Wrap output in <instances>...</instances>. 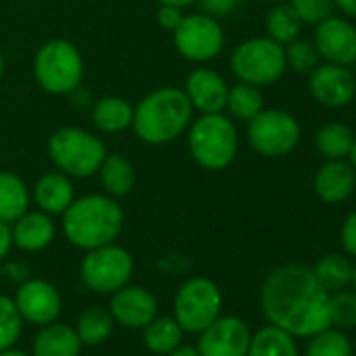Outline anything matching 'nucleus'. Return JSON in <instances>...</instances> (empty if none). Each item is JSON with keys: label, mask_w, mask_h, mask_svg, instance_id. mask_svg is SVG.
Here are the masks:
<instances>
[{"label": "nucleus", "mask_w": 356, "mask_h": 356, "mask_svg": "<svg viewBox=\"0 0 356 356\" xmlns=\"http://www.w3.org/2000/svg\"><path fill=\"white\" fill-rule=\"evenodd\" d=\"M233 74L252 86H268L279 82L287 72L285 47L273 38H250L231 55Z\"/></svg>", "instance_id": "nucleus-5"}, {"label": "nucleus", "mask_w": 356, "mask_h": 356, "mask_svg": "<svg viewBox=\"0 0 356 356\" xmlns=\"http://www.w3.org/2000/svg\"><path fill=\"white\" fill-rule=\"evenodd\" d=\"M302 136L298 120L283 109H262L250 120L248 140L264 157L289 155Z\"/></svg>", "instance_id": "nucleus-10"}, {"label": "nucleus", "mask_w": 356, "mask_h": 356, "mask_svg": "<svg viewBox=\"0 0 356 356\" xmlns=\"http://www.w3.org/2000/svg\"><path fill=\"white\" fill-rule=\"evenodd\" d=\"M34 72L47 92L70 95L78 88L84 67L74 44L65 40H51L36 53Z\"/></svg>", "instance_id": "nucleus-8"}, {"label": "nucleus", "mask_w": 356, "mask_h": 356, "mask_svg": "<svg viewBox=\"0 0 356 356\" xmlns=\"http://www.w3.org/2000/svg\"><path fill=\"white\" fill-rule=\"evenodd\" d=\"M13 302H15L22 318L32 325H38V327L55 323L59 318L61 306H63L59 289L44 279L24 281L17 287Z\"/></svg>", "instance_id": "nucleus-14"}, {"label": "nucleus", "mask_w": 356, "mask_h": 356, "mask_svg": "<svg viewBox=\"0 0 356 356\" xmlns=\"http://www.w3.org/2000/svg\"><path fill=\"white\" fill-rule=\"evenodd\" d=\"M174 42L183 57L202 63L214 59L222 51L225 34L216 19L208 15H191L183 17L174 30Z\"/></svg>", "instance_id": "nucleus-11"}, {"label": "nucleus", "mask_w": 356, "mask_h": 356, "mask_svg": "<svg viewBox=\"0 0 356 356\" xmlns=\"http://www.w3.org/2000/svg\"><path fill=\"white\" fill-rule=\"evenodd\" d=\"M285 61L287 67L296 70L298 74H310L321 63V57L310 40L296 38L289 44H285Z\"/></svg>", "instance_id": "nucleus-35"}, {"label": "nucleus", "mask_w": 356, "mask_h": 356, "mask_svg": "<svg viewBox=\"0 0 356 356\" xmlns=\"http://www.w3.org/2000/svg\"><path fill=\"white\" fill-rule=\"evenodd\" d=\"M354 136L356 134L350 126L341 122H327L316 130L314 143L325 159H348Z\"/></svg>", "instance_id": "nucleus-25"}, {"label": "nucleus", "mask_w": 356, "mask_h": 356, "mask_svg": "<svg viewBox=\"0 0 356 356\" xmlns=\"http://www.w3.org/2000/svg\"><path fill=\"white\" fill-rule=\"evenodd\" d=\"M51 159L70 176H92L99 172L107 149L101 138L82 128H61L49 140Z\"/></svg>", "instance_id": "nucleus-6"}, {"label": "nucleus", "mask_w": 356, "mask_h": 356, "mask_svg": "<svg viewBox=\"0 0 356 356\" xmlns=\"http://www.w3.org/2000/svg\"><path fill=\"white\" fill-rule=\"evenodd\" d=\"M302 22L298 17V13L293 11V7L289 3H279L275 5L268 15H266V32L268 38H273L279 44H289L291 40H296L302 32Z\"/></svg>", "instance_id": "nucleus-30"}, {"label": "nucleus", "mask_w": 356, "mask_h": 356, "mask_svg": "<svg viewBox=\"0 0 356 356\" xmlns=\"http://www.w3.org/2000/svg\"><path fill=\"white\" fill-rule=\"evenodd\" d=\"M157 19H159V26L165 28V30H176L178 24L183 22V13L178 7H170V5H161L159 11H157Z\"/></svg>", "instance_id": "nucleus-39"}, {"label": "nucleus", "mask_w": 356, "mask_h": 356, "mask_svg": "<svg viewBox=\"0 0 356 356\" xmlns=\"http://www.w3.org/2000/svg\"><path fill=\"white\" fill-rule=\"evenodd\" d=\"M352 285H354V291H356V264H354V270H352Z\"/></svg>", "instance_id": "nucleus-46"}, {"label": "nucleus", "mask_w": 356, "mask_h": 356, "mask_svg": "<svg viewBox=\"0 0 356 356\" xmlns=\"http://www.w3.org/2000/svg\"><path fill=\"white\" fill-rule=\"evenodd\" d=\"M165 356H202L200 354V350L195 348V346H178V348H174L172 352H168Z\"/></svg>", "instance_id": "nucleus-42"}, {"label": "nucleus", "mask_w": 356, "mask_h": 356, "mask_svg": "<svg viewBox=\"0 0 356 356\" xmlns=\"http://www.w3.org/2000/svg\"><path fill=\"white\" fill-rule=\"evenodd\" d=\"M248 356H298L296 339L281 327L266 325L252 333Z\"/></svg>", "instance_id": "nucleus-24"}, {"label": "nucleus", "mask_w": 356, "mask_h": 356, "mask_svg": "<svg viewBox=\"0 0 356 356\" xmlns=\"http://www.w3.org/2000/svg\"><path fill=\"white\" fill-rule=\"evenodd\" d=\"M109 312L115 323L126 329H143L157 316L155 296L138 285H124L113 291Z\"/></svg>", "instance_id": "nucleus-16"}, {"label": "nucleus", "mask_w": 356, "mask_h": 356, "mask_svg": "<svg viewBox=\"0 0 356 356\" xmlns=\"http://www.w3.org/2000/svg\"><path fill=\"white\" fill-rule=\"evenodd\" d=\"M339 241H341V248L346 250V254L356 258V210L350 212L348 218L343 220L341 231H339Z\"/></svg>", "instance_id": "nucleus-37"}, {"label": "nucleus", "mask_w": 356, "mask_h": 356, "mask_svg": "<svg viewBox=\"0 0 356 356\" xmlns=\"http://www.w3.org/2000/svg\"><path fill=\"white\" fill-rule=\"evenodd\" d=\"M185 329L174 316H155L147 327H143V341L149 352L165 356L183 343Z\"/></svg>", "instance_id": "nucleus-22"}, {"label": "nucleus", "mask_w": 356, "mask_h": 356, "mask_svg": "<svg viewBox=\"0 0 356 356\" xmlns=\"http://www.w3.org/2000/svg\"><path fill=\"white\" fill-rule=\"evenodd\" d=\"M34 197L47 214H63L74 202V189L67 176L47 174L36 183Z\"/></svg>", "instance_id": "nucleus-21"}, {"label": "nucleus", "mask_w": 356, "mask_h": 356, "mask_svg": "<svg viewBox=\"0 0 356 356\" xmlns=\"http://www.w3.org/2000/svg\"><path fill=\"white\" fill-rule=\"evenodd\" d=\"M310 95L316 103L329 109L346 107L356 97V78L346 65L318 63L308 78Z\"/></svg>", "instance_id": "nucleus-15"}, {"label": "nucleus", "mask_w": 356, "mask_h": 356, "mask_svg": "<svg viewBox=\"0 0 356 356\" xmlns=\"http://www.w3.org/2000/svg\"><path fill=\"white\" fill-rule=\"evenodd\" d=\"M99 174H101V185L111 195H126L134 187V181H136L132 163L120 153L105 155L99 168Z\"/></svg>", "instance_id": "nucleus-26"}, {"label": "nucleus", "mask_w": 356, "mask_h": 356, "mask_svg": "<svg viewBox=\"0 0 356 356\" xmlns=\"http://www.w3.org/2000/svg\"><path fill=\"white\" fill-rule=\"evenodd\" d=\"M227 107H229L231 115H235L237 120L250 122L254 115H258L264 109V97H262L258 86L241 82V84L229 88Z\"/></svg>", "instance_id": "nucleus-31"}, {"label": "nucleus", "mask_w": 356, "mask_h": 356, "mask_svg": "<svg viewBox=\"0 0 356 356\" xmlns=\"http://www.w3.org/2000/svg\"><path fill=\"white\" fill-rule=\"evenodd\" d=\"M304 356H352V341L339 329H323L312 335Z\"/></svg>", "instance_id": "nucleus-32"}, {"label": "nucleus", "mask_w": 356, "mask_h": 356, "mask_svg": "<svg viewBox=\"0 0 356 356\" xmlns=\"http://www.w3.org/2000/svg\"><path fill=\"white\" fill-rule=\"evenodd\" d=\"M312 189L323 204H343L356 189V170L348 159H325L312 178Z\"/></svg>", "instance_id": "nucleus-17"}, {"label": "nucleus", "mask_w": 356, "mask_h": 356, "mask_svg": "<svg viewBox=\"0 0 356 356\" xmlns=\"http://www.w3.org/2000/svg\"><path fill=\"white\" fill-rule=\"evenodd\" d=\"M275 3H287V0H275Z\"/></svg>", "instance_id": "nucleus-48"}, {"label": "nucleus", "mask_w": 356, "mask_h": 356, "mask_svg": "<svg viewBox=\"0 0 356 356\" xmlns=\"http://www.w3.org/2000/svg\"><path fill=\"white\" fill-rule=\"evenodd\" d=\"M13 243L24 252H40L44 250L55 237L53 218L47 212H26L15 220L11 229Z\"/></svg>", "instance_id": "nucleus-19"}, {"label": "nucleus", "mask_w": 356, "mask_h": 356, "mask_svg": "<svg viewBox=\"0 0 356 356\" xmlns=\"http://www.w3.org/2000/svg\"><path fill=\"white\" fill-rule=\"evenodd\" d=\"M348 161H350V163H352V168L356 170V136H354V143H352V149H350Z\"/></svg>", "instance_id": "nucleus-45"}, {"label": "nucleus", "mask_w": 356, "mask_h": 356, "mask_svg": "<svg viewBox=\"0 0 356 356\" xmlns=\"http://www.w3.org/2000/svg\"><path fill=\"white\" fill-rule=\"evenodd\" d=\"M157 3H161V5H170V7H187V5H191V3H197V0H157Z\"/></svg>", "instance_id": "nucleus-43"}, {"label": "nucleus", "mask_w": 356, "mask_h": 356, "mask_svg": "<svg viewBox=\"0 0 356 356\" xmlns=\"http://www.w3.org/2000/svg\"><path fill=\"white\" fill-rule=\"evenodd\" d=\"M134 109L120 97H105L97 101L92 109V120L103 132H120L132 124Z\"/></svg>", "instance_id": "nucleus-29"}, {"label": "nucleus", "mask_w": 356, "mask_h": 356, "mask_svg": "<svg viewBox=\"0 0 356 356\" xmlns=\"http://www.w3.org/2000/svg\"><path fill=\"white\" fill-rule=\"evenodd\" d=\"M30 195L22 178L13 172H0V220L15 222L28 212Z\"/></svg>", "instance_id": "nucleus-23"}, {"label": "nucleus", "mask_w": 356, "mask_h": 356, "mask_svg": "<svg viewBox=\"0 0 356 356\" xmlns=\"http://www.w3.org/2000/svg\"><path fill=\"white\" fill-rule=\"evenodd\" d=\"M3 70H5V63H3V55H0V78H3Z\"/></svg>", "instance_id": "nucleus-47"}, {"label": "nucleus", "mask_w": 356, "mask_h": 356, "mask_svg": "<svg viewBox=\"0 0 356 356\" xmlns=\"http://www.w3.org/2000/svg\"><path fill=\"white\" fill-rule=\"evenodd\" d=\"M193 105L181 88H159L145 97L134 115L136 134L149 145H163L181 136L191 122Z\"/></svg>", "instance_id": "nucleus-3"}, {"label": "nucleus", "mask_w": 356, "mask_h": 356, "mask_svg": "<svg viewBox=\"0 0 356 356\" xmlns=\"http://www.w3.org/2000/svg\"><path fill=\"white\" fill-rule=\"evenodd\" d=\"M250 339L252 331L243 318L220 314L200 333L197 350L202 356H248Z\"/></svg>", "instance_id": "nucleus-12"}, {"label": "nucleus", "mask_w": 356, "mask_h": 356, "mask_svg": "<svg viewBox=\"0 0 356 356\" xmlns=\"http://www.w3.org/2000/svg\"><path fill=\"white\" fill-rule=\"evenodd\" d=\"M113 316L109 310L101 308V306H90L86 310L80 312L78 323H76V333L82 341V346H99L103 343L111 331H113Z\"/></svg>", "instance_id": "nucleus-27"}, {"label": "nucleus", "mask_w": 356, "mask_h": 356, "mask_svg": "<svg viewBox=\"0 0 356 356\" xmlns=\"http://www.w3.org/2000/svg\"><path fill=\"white\" fill-rule=\"evenodd\" d=\"M11 245H13L11 227H9V222H3V220H0V260H3V258L9 254Z\"/></svg>", "instance_id": "nucleus-40"}, {"label": "nucleus", "mask_w": 356, "mask_h": 356, "mask_svg": "<svg viewBox=\"0 0 356 356\" xmlns=\"http://www.w3.org/2000/svg\"><path fill=\"white\" fill-rule=\"evenodd\" d=\"M312 44L327 63L350 67L356 63V26L346 17H327L314 26Z\"/></svg>", "instance_id": "nucleus-13"}, {"label": "nucleus", "mask_w": 356, "mask_h": 356, "mask_svg": "<svg viewBox=\"0 0 356 356\" xmlns=\"http://www.w3.org/2000/svg\"><path fill=\"white\" fill-rule=\"evenodd\" d=\"M220 287L206 277H193L185 281L174 296V318L185 329V333H202L220 316Z\"/></svg>", "instance_id": "nucleus-7"}, {"label": "nucleus", "mask_w": 356, "mask_h": 356, "mask_svg": "<svg viewBox=\"0 0 356 356\" xmlns=\"http://www.w3.org/2000/svg\"><path fill=\"white\" fill-rule=\"evenodd\" d=\"M352 270L354 264L343 254H327L312 266V275L327 291L346 289L352 283Z\"/></svg>", "instance_id": "nucleus-28"}, {"label": "nucleus", "mask_w": 356, "mask_h": 356, "mask_svg": "<svg viewBox=\"0 0 356 356\" xmlns=\"http://www.w3.org/2000/svg\"><path fill=\"white\" fill-rule=\"evenodd\" d=\"M335 9L346 13V17H356V0H333Z\"/></svg>", "instance_id": "nucleus-41"}, {"label": "nucleus", "mask_w": 356, "mask_h": 356, "mask_svg": "<svg viewBox=\"0 0 356 356\" xmlns=\"http://www.w3.org/2000/svg\"><path fill=\"white\" fill-rule=\"evenodd\" d=\"M82 348L84 346L76 329L55 321L51 325H44L36 333L32 343V356H80Z\"/></svg>", "instance_id": "nucleus-20"}, {"label": "nucleus", "mask_w": 356, "mask_h": 356, "mask_svg": "<svg viewBox=\"0 0 356 356\" xmlns=\"http://www.w3.org/2000/svg\"><path fill=\"white\" fill-rule=\"evenodd\" d=\"M22 331H24V318L13 298L0 293V352L13 348Z\"/></svg>", "instance_id": "nucleus-33"}, {"label": "nucleus", "mask_w": 356, "mask_h": 356, "mask_svg": "<svg viewBox=\"0 0 356 356\" xmlns=\"http://www.w3.org/2000/svg\"><path fill=\"white\" fill-rule=\"evenodd\" d=\"M187 97L202 113H220L227 107L229 86L214 70H195L187 78Z\"/></svg>", "instance_id": "nucleus-18"}, {"label": "nucleus", "mask_w": 356, "mask_h": 356, "mask_svg": "<svg viewBox=\"0 0 356 356\" xmlns=\"http://www.w3.org/2000/svg\"><path fill=\"white\" fill-rule=\"evenodd\" d=\"M124 225L122 208L105 195H86L72 202L63 212V233L80 250H95L120 235Z\"/></svg>", "instance_id": "nucleus-2"}, {"label": "nucleus", "mask_w": 356, "mask_h": 356, "mask_svg": "<svg viewBox=\"0 0 356 356\" xmlns=\"http://www.w3.org/2000/svg\"><path fill=\"white\" fill-rule=\"evenodd\" d=\"M237 128L222 113H204L189 132V149L195 161L208 170L227 168L237 155Z\"/></svg>", "instance_id": "nucleus-4"}, {"label": "nucleus", "mask_w": 356, "mask_h": 356, "mask_svg": "<svg viewBox=\"0 0 356 356\" xmlns=\"http://www.w3.org/2000/svg\"><path fill=\"white\" fill-rule=\"evenodd\" d=\"M134 273L132 256L120 245H101L88 250L80 264V277L95 293H113L128 285Z\"/></svg>", "instance_id": "nucleus-9"}, {"label": "nucleus", "mask_w": 356, "mask_h": 356, "mask_svg": "<svg viewBox=\"0 0 356 356\" xmlns=\"http://www.w3.org/2000/svg\"><path fill=\"white\" fill-rule=\"evenodd\" d=\"M304 26H318L333 15V0H287Z\"/></svg>", "instance_id": "nucleus-36"}, {"label": "nucleus", "mask_w": 356, "mask_h": 356, "mask_svg": "<svg viewBox=\"0 0 356 356\" xmlns=\"http://www.w3.org/2000/svg\"><path fill=\"white\" fill-rule=\"evenodd\" d=\"M0 356H32V354H26V352H22V350L9 348V350H3V352H0Z\"/></svg>", "instance_id": "nucleus-44"}, {"label": "nucleus", "mask_w": 356, "mask_h": 356, "mask_svg": "<svg viewBox=\"0 0 356 356\" xmlns=\"http://www.w3.org/2000/svg\"><path fill=\"white\" fill-rule=\"evenodd\" d=\"M260 306L270 325L293 337H312L331 327L329 291L316 281L312 268L283 264L262 283Z\"/></svg>", "instance_id": "nucleus-1"}, {"label": "nucleus", "mask_w": 356, "mask_h": 356, "mask_svg": "<svg viewBox=\"0 0 356 356\" xmlns=\"http://www.w3.org/2000/svg\"><path fill=\"white\" fill-rule=\"evenodd\" d=\"M243 3L245 0H200L202 9L210 15H229Z\"/></svg>", "instance_id": "nucleus-38"}, {"label": "nucleus", "mask_w": 356, "mask_h": 356, "mask_svg": "<svg viewBox=\"0 0 356 356\" xmlns=\"http://www.w3.org/2000/svg\"><path fill=\"white\" fill-rule=\"evenodd\" d=\"M329 321L337 329L356 327V291H335L329 296Z\"/></svg>", "instance_id": "nucleus-34"}]
</instances>
